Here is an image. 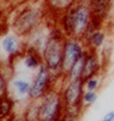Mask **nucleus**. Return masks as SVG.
<instances>
[{"label":"nucleus","instance_id":"obj_1","mask_svg":"<svg viewBox=\"0 0 114 121\" xmlns=\"http://www.w3.org/2000/svg\"><path fill=\"white\" fill-rule=\"evenodd\" d=\"M93 20V13L89 5L75 2L64 15L58 18V25L67 38L82 40Z\"/></svg>","mask_w":114,"mask_h":121},{"label":"nucleus","instance_id":"obj_2","mask_svg":"<svg viewBox=\"0 0 114 121\" xmlns=\"http://www.w3.org/2000/svg\"><path fill=\"white\" fill-rule=\"evenodd\" d=\"M66 35L59 25L50 27L48 31V39L42 52L43 64L49 69L54 77L55 81L57 79H64L60 74L62 60H63V46Z\"/></svg>","mask_w":114,"mask_h":121},{"label":"nucleus","instance_id":"obj_3","mask_svg":"<svg viewBox=\"0 0 114 121\" xmlns=\"http://www.w3.org/2000/svg\"><path fill=\"white\" fill-rule=\"evenodd\" d=\"M45 10V7L38 8L31 5H25L17 10L12 21L14 33L20 38H27L43 23Z\"/></svg>","mask_w":114,"mask_h":121},{"label":"nucleus","instance_id":"obj_4","mask_svg":"<svg viewBox=\"0 0 114 121\" xmlns=\"http://www.w3.org/2000/svg\"><path fill=\"white\" fill-rule=\"evenodd\" d=\"M39 121H60L64 114L65 105L63 102L60 88H51L40 101Z\"/></svg>","mask_w":114,"mask_h":121},{"label":"nucleus","instance_id":"obj_5","mask_svg":"<svg viewBox=\"0 0 114 121\" xmlns=\"http://www.w3.org/2000/svg\"><path fill=\"white\" fill-rule=\"evenodd\" d=\"M87 47L83 41L76 38H65L63 46V60L60 67V74L66 79L67 74L74 67V65L86 55Z\"/></svg>","mask_w":114,"mask_h":121},{"label":"nucleus","instance_id":"obj_6","mask_svg":"<svg viewBox=\"0 0 114 121\" xmlns=\"http://www.w3.org/2000/svg\"><path fill=\"white\" fill-rule=\"evenodd\" d=\"M54 77L43 63L37 70L33 80L31 82V90L27 99L29 101H40L48 91L55 87Z\"/></svg>","mask_w":114,"mask_h":121},{"label":"nucleus","instance_id":"obj_7","mask_svg":"<svg viewBox=\"0 0 114 121\" xmlns=\"http://www.w3.org/2000/svg\"><path fill=\"white\" fill-rule=\"evenodd\" d=\"M84 81L82 79L67 81L65 86L60 88V93L65 106L82 105V97L84 94Z\"/></svg>","mask_w":114,"mask_h":121},{"label":"nucleus","instance_id":"obj_8","mask_svg":"<svg viewBox=\"0 0 114 121\" xmlns=\"http://www.w3.org/2000/svg\"><path fill=\"white\" fill-rule=\"evenodd\" d=\"M104 70V65L99 53L97 50L87 49L84 60H83V71H82V80L86 81L94 77H99Z\"/></svg>","mask_w":114,"mask_h":121},{"label":"nucleus","instance_id":"obj_9","mask_svg":"<svg viewBox=\"0 0 114 121\" xmlns=\"http://www.w3.org/2000/svg\"><path fill=\"white\" fill-rule=\"evenodd\" d=\"M0 46L2 48V50L8 55V62H9V65L12 66L13 64V60L17 58V56H20L24 54L25 52V47H23V43L21 41V38L16 34H6L2 40Z\"/></svg>","mask_w":114,"mask_h":121},{"label":"nucleus","instance_id":"obj_10","mask_svg":"<svg viewBox=\"0 0 114 121\" xmlns=\"http://www.w3.org/2000/svg\"><path fill=\"white\" fill-rule=\"evenodd\" d=\"M75 2L76 0H43V7L46 12L59 18Z\"/></svg>","mask_w":114,"mask_h":121},{"label":"nucleus","instance_id":"obj_11","mask_svg":"<svg viewBox=\"0 0 114 121\" xmlns=\"http://www.w3.org/2000/svg\"><path fill=\"white\" fill-rule=\"evenodd\" d=\"M23 63L24 66L29 70H38L43 63L42 55L33 48L25 47V52L23 54Z\"/></svg>","mask_w":114,"mask_h":121},{"label":"nucleus","instance_id":"obj_12","mask_svg":"<svg viewBox=\"0 0 114 121\" xmlns=\"http://www.w3.org/2000/svg\"><path fill=\"white\" fill-rule=\"evenodd\" d=\"M105 42H106V33L103 29H101V30H96L94 33H91V35L84 42V45L87 49H93L98 52V49L103 48Z\"/></svg>","mask_w":114,"mask_h":121},{"label":"nucleus","instance_id":"obj_13","mask_svg":"<svg viewBox=\"0 0 114 121\" xmlns=\"http://www.w3.org/2000/svg\"><path fill=\"white\" fill-rule=\"evenodd\" d=\"M16 101L12 96L0 98V121L8 120L15 113Z\"/></svg>","mask_w":114,"mask_h":121},{"label":"nucleus","instance_id":"obj_14","mask_svg":"<svg viewBox=\"0 0 114 121\" xmlns=\"http://www.w3.org/2000/svg\"><path fill=\"white\" fill-rule=\"evenodd\" d=\"M10 87L18 97H29L31 90V82L23 78H14L10 81Z\"/></svg>","mask_w":114,"mask_h":121},{"label":"nucleus","instance_id":"obj_15","mask_svg":"<svg viewBox=\"0 0 114 121\" xmlns=\"http://www.w3.org/2000/svg\"><path fill=\"white\" fill-rule=\"evenodd\" d=\"M83 105H75V106H65L64 114L60 121H80L83 114Z\"/></svg>","mask_w":114,"mask_h":121},{"label":"nucleus","instance_id":"obj_16","mask_svg":"<svg viewBox=\"0 0 114 121\" xmlns=\"http://www.w3.org/2000/svg\"><path fill=\"white\" fill-rule=\"evenodd\" d=\"M39 113H40V103L39 101H29L23 111L27 121H39Z\"/></svg>","mask_w":114,"mask_h":121},{"label":"nucleus","instance_id":"obj_17","mask_svg":"<svg viewBox=\"0 0 114 121\" xmlns=\"http://www.w3.org/2000/svg\"><path fill=\"white\" fill-rule=\"evenodd\" d=\"M10 89H9V81L7 78L5 71L2 70V66L0 64V98H5L10 96L9 94Z\"/></svg>","mask_w":114,"mask_h":121},{"label":"nucleus","instance_id":"obj_18","mask_svg":"<svg viewBox=\"0 0 114 121\" xmlns=\"http://www.w3.org/2000/svg\"><path fill=\"white\" fill-rule=\"evenodd\" d=\"M113 49H114V45L112 41H106L105 45L101 49V54L99 55H101V58L104 67L107 66L108 62H110L111 57H112V54H113Z\"/></svg>","mask_w":114,"mask_h":121},{"label":"nucleus","instance_id":"obj_19","mask_svg":"<svg viewBox=\"0 0 114 121\" xmlns=\"http://www.w3.org/2000/svg\"><path fill=\"white\" fill-rule=\"evenodd\" d=\"M97 91H89V90H84V94H83V97H82V105L83 108H86L90 105L95 104V102L97 101Z\"/></svg>","mask_w":114,"mask_h":121},{"label":"nucleus","instance_id":"obj_20","mask_svg":"<svg viewBox=\"0 0 114 121\" xmlns=\"http://www.w3.org/2000/svg\"><path fill=\"white\" fill-rule=\"evenodd\" d=\"M101 86V79L99 77H94L84 81V89L89 91H97V89Z\"/></svg>","mask_w":114,"mask_h":121},{"label":"nucleus","instance_id":"obj_21","mask_svg":"<svg viewBox=\"0 0 114 121\" xmlns=\"http://www.w3.org/2000/svg\"><path fill=\"white\" fill-rule=\"evenodd\" d=\"M6 121H27V119L25 118V115L23 114V112H22V113L15 112V113H14V114Z\"/></svg>","mask_w":114,"mask_h":121},{"label":"nucleus","instance_id":"obj_22","mask_svg":"<svg viewBox=\"0 0 114 121\" xmlns=\"http://www.w3.org/2000/svg\"><path fill=\"white\" fill-rule=\"evenodd\" d=\"M104 121H114V111H110L103 118Z\"/></svg>","mask_w":114,"mask_h":121},{"label":"nucleus","instance_id":"obj_23","mask_svg":"<svg viewBox=\"0 0 114 121\" xmlns=\"http://www.w3.org/2000/svg\"><path fill=\"white\" fill-rule=\"evenodd\" d=\"M13 1H15L16 4H25V2L29 1V0H13Z\"/></svg>","mask_w":114,"mask_h":121}]
</instances>
